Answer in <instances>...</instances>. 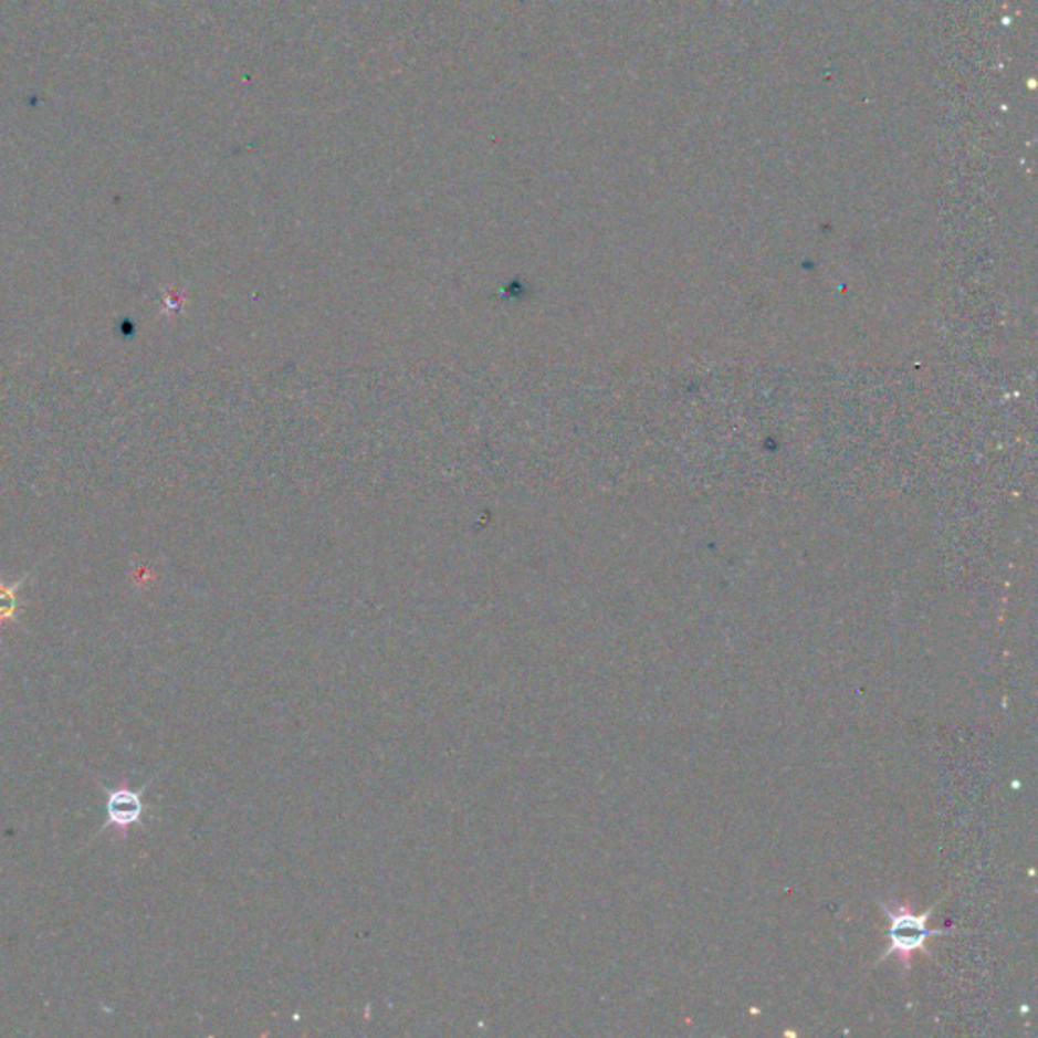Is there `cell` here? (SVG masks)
<instances>
[{
    "instance_id": "6da1fadb",
    "label": "cell",
    "mask_w": 1038,
    "mask_h": 1038,
    "mask_svg": "<svg viewBox=\"0 0 1038 1038\" xmlns=\"http://www.w3.org/2000/svg\"><path fill=\"white\" fill-rule=\"evenodd\" d=\"M884 915L889 919L887 927V940L889 947L882 953L880 962L889 960L891 955H897L903 964L904 972L911 969V960L916 952H925L931 937H941L947 933H955V929H933L929 927V919L933 915V909H927L925 913H915L906 904H887L880 903Z\"/></svg>"
},
{
    "instance_id": "7a4b0ae2",
    "label": "cell",
    "mask_w": 1038,
    "mask_h": 1038,
    "mask_svg": "<svg viewBox=\"0 0 1038 1038\" xmlns=\"http://www.w3.org/2000/svg\"><path fill=\"white\" fill-rule=\"evenodd\" d=\"M143 789L133 791L128 785H118L114 789H106L108 801H106V814L108 819L104 824V830H112L118 833V838H126L128 830L140 824L145 804H143Z\"/></svg>"
},
{
    "instance_id": "3957f363",
    "label": "cell",
    "mask_w": 1038,
    "mask_h": 1038,
    "mask_svg": "<svg viewBox=\"0 0 1038 1038\" xmlns=\"http://www.w3.org/2000/svg\"><path fill=\"white\" fill-rule=\"evenodd\" d=\"M19 587H21V583L7 587V585L0 580V629H2V625L7 623V621H11L14 612H17V607H19V602H17V590H19Z\"/></svg>"
}]
</instances>
